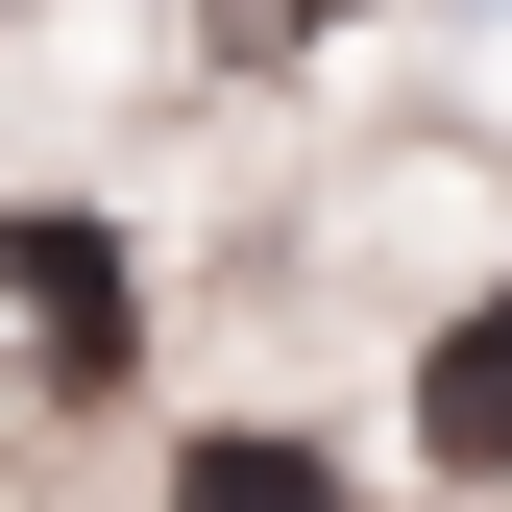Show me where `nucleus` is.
I'll return each instance as SVG.
<instances>
[{
    "label": "nucleus",
    "instance_id": "obj_1",
    "mask_svg": "<svg viewBox=\"0 0 512 512\" xmlns=\"http://www.w3.org/2000/svg\"><path fill=\"white\" fill-rule=\"evenodd\" d=\"M0 317H25L49 366H122V244L98 220H0Z\"/></svg>",
    "mask_w": 512,
    "mask_h": 512
},
{
    "label": "nucleus",
    "instance_id": "obj_2",
    "mask_svg": "<svg viewBox=\"0 0 512 512\" xmlns=\"http://www.w3.org/2000/svg\"><path fill=\"white\" fill-rule=\"evenodd\" d=\"M415 439H439V464H512V293H464V317H439V342H415Z\"/></svg>",
    "mask_w": 512,
    "mask_h": 512
},
{
    "label": "nucleus",
    "instance_id": "obj_3",
    "mask_svg": "<svg viewBox=\"0 0 512 512\" xmlns=\"http://www.w3.org/2000/svg\"><path fill=\"white\" fill-rule=\"evenodd\" d=\"M171 512H317V464H293V439H196V464H171Z\"/></svg>",
    "mask_w": 512,
    "mask_h": 512
}]
</instances>
